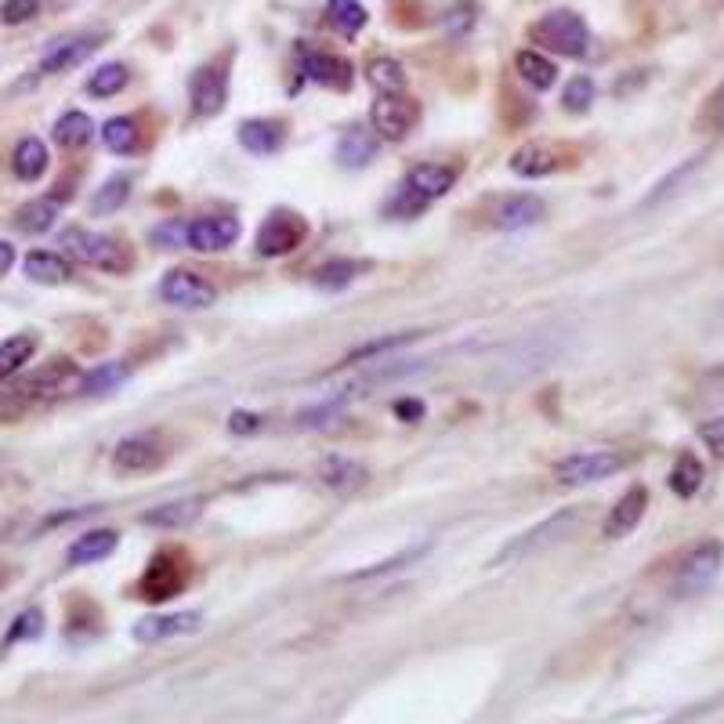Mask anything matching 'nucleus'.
I'll use <instances>...</instances> for the list:
<instances>
[{
	"mask_svg": "<svg viewBox=\"0 0 724 724\" xmlns=\"http://www.w3.org/2000/svg\"><path fill=\"white\" fill-rule=\"evenodd\" d=\"M699 439L707 442L717 457H724V417H713L707 424H699Z\"/></svg>",
	"mask_w": 724,
	"mask_h": 724,
	"instance_id": "49530a36",
	"label": "nucleus"
},
{
	"mask_svg": "<svg viewBox=\"0 0 724 724\" xmlns=\"http://www.w3.org/2000/svg\"><path fill=\"white\" fill-rule=\"evenodd\" d=\"M186 566H175V555H156L153 566L145 569L142 583H138V594H142L145 601H167V598H178L181 587H186Z\"/></svg>",
	"mask_w": 724,
	"mask_h": 724,
	"instance_id": "9d476101",
	"label": "nucleus"
},
{
	"mask_svg": "<svg viewBox=\"0 0 724 724\" xmlns=\"http://www.w3.org/2000/svg\"><path fill=\"white\" fill-rule=\"evenodd\" d=\"M428 547H414V550H403L398 558H388V561H381V566H373V569H359L355 572L352 580H370V576H377V572H388V569H398V566H406V561H414V558H420L424 555Z\"/></svg>",
	"mask_w": 724,
	"mask_h": 724,
	"instance_id": "a18cd8bd",
	"label": "nucleus"
},
{
	"mask_svg": "<svg viewBox=\"0 0 724 724\" xmlns=\"http://www.w3.org/2000/svg\"><path fill=\"white\" fill-rule=\"evenodd\" d=\"M515 66H518V77H522L525 84H533V88H539V91H547L550 84L558 80L555 62H550L547 55H539V51H518Z\"/></svg>",
	"mask_w": 724,
	"mask_h": 724,
	"instance_id": "c85d7f7f",
	"label": "nucleus"
},
{
	"mask_svg": "<svg viewBox=\"0 0 724 724\" xmlns=\"http://www.w3.org/2000/svg\"><path fill=\"white\" fill-rule=\"evenodd\" d=\"M12 265H15V246L8 240H0V276H4Z\"/></svg>",
	"mask_w": 724,
	"mask_h": 724,
	"instance_id": "3c124183",
	"label": "nucleus"
},
{
	"mask_svg": "<svg viewBox=\"0 0 724 724\" xmlns=\"http://www.w3.org/2000/svg\"><path fill=\"white\" fill-rule=\"evenodd\" d=\"M34 634H40V612L29 609V612H23L15 620L12 634H8V642H15V637H34Z\"/></svg>",
	"mask_w": 724,
	"mask_h": 724,
	"instance_id": "de8ad7c7",
	"label": "nucleus"
},
{
	"mask_svg": "<svg viewBox=\"0 0 724 724\" xmlns=\"http://www.w3.org/2000/svg\"><path fill=\"white\" fill-rule=\"evenodd\" d=\"M257 428H262V417H257V414H243V409H240V414L229 417L232 435H246V431H257Z\"/></svg>",
	"mask_w": 724,
	"mask_h": 724,
	"instance_id": "09e8293b",
	"label": "nucleus"
},
{
	"mask_svg": "<svg viewBox=\"0 0 724 724\" xmlns=\"http://www.w3.org/2000/svg\"><path fill=\"white\" fill-rule=\"evenodd\" d=\"M338 156L348 170H359L377 156V138L370 131H363V127H352V131H344V138H341Z\"/></svg>",
	"mask_w": 724,
	"mask_h": 724,
	"instance_id": "a878e982",
	"label": "nucleus"
},
{
	"mask_svg": "<svg viewBox=\"0 0 724 724\" xmlns=\"http://www.w3.org/2000/svg\"><path fill=\"white\" fill-rule=\"evenodd\" d=\"M200 511H203V500H175V504H160L153 511H145L142 522L156 529H186L196 522Z\"/></svg>",
	"mask_w": 724,
	"mask_h": 724,
	"instance_id": "5701e85b",
	"label": "nucleus"
},
{
	"mask_svg": "<svg viewBox=\"0 0 724 724\" xmlns=\"http://www.w3.org/2000/svg\"><path fill=\"white\" fill-rule=\"evenodd\" d=\"M717 319H721V322H724V308H721V316H717Z\"/></svg>",
	"mask_w": 724,
	"mask_h": 724,
	"instance_id": "864d4df0",
	"label": "nucleus"
},
{
	"mask_svg": "<svg viewBox=\"0 0 724 724\" xmlns=\"http://www.w3.org/2000/svg\"><path fill=\"white\" fill-rule=\"evenodd\" d=\"M127 66H120V62H110V66L94 69L91 80H88V91L94 94V99H113V94H120L127 88Z\"/></svg>",
	"mask_w": 724,
	"mask_h": 724,
	"instance_id": "f704fd0d",
	"label": "nucleus"
},
{
	"mask_svg": "<svg viewBox=\"0 0 724 724\" xmlns=\"http://www.w3.org/2000/svg\"><path fill=\"white\" fill-rule=\"evenodd\" d=\"M305 73H308V80L322 84V88H341L344 91L352 84V66L338 55H308Z\"/></svg>",
	"mask_w": 724,
	"mask_h": 724,
	"instance_id": "b1692460",
	"label": "nucleus"
},
{
	"mask_svg": "<svg viewBox=\"0 0 724 724\" xmlns=\"http://www.w3.org/2000/svg\"><path fill=\"white\" fill-rule=\"evenodd\" d=\"M370 479L366 468L359 460H348V457H327L319 463V482L327 485V490H338V493H352L359 490V485Z\"/></svg>",
	"mask_w": 724,
	"mask_h": 724,
	"instance_id": "6ab92c4d",
	"label": "nucleus"
},
{
	"mask_svg": "<svg viewBox=\"0 0 724 724\" xmlns=\"http://www.w3.org/2000/svg\"><path fill=\"white\" fill-rule=\"evenodd\" d=\"M702 485V463L691 457V453H681L674 471H670V490H674L681 500H688V496H696Z\"/></svg>",
	"mask_w": 724,
	"mask_h": 724,
	"instance_id": "7c9ffc66",
	"label": "nucleus"
},
{
	"mask_svg": "<svg viewBox=\"0 0 724 724\" xmlns=\"http://www.w3.org/2000/svg\"><path fill=\"white\" fill-rule=\"evenodd\" d=\"M116 544H120V536L113 533V529H91V533H84L77 544L69 547V561L73 566H91V561H102L110 558Z\"/></svg>",
	"mask_w": 724,
	"mask_h": 724,
	"instance_id": "412c9836",
	"label": "nucleus"
},
{
	"mask_svg": "<svg viewBox=\"0 0 724 724\" xmlns=\"http://www.w3.org/2000/svg\"><path fill=\"white\" fill-rule=\"evenodd\" d=\"M417 116H420V110H417L414 99H406V94H381V99L373 102L370 120H373L377 135L398 142V138H406L409 131H414Z\"/></svg>",
	"mask_w": 724,
	"mask_h": 724,
	"instance_id": "6e6552de",
	"label": "nucleus"
},
{
	"mask_svg": "<svg viewBox=\"0 0 724 724\" xmlns=\"http://www.w3.org/2000/svg\"><path fill=\"white\" fill-rule=\"evenodd\" d=\"M544 218V203L536 196H511L500 203V211H496V229H507V232H518V229H529V225H536Z\"/></svg>",
	"mask_w": 724,
	"mask_h": 724,
	"instance_id": "aec40b11",
	"label": "nucleus"
},
{
	"mask_svg": "<svg viewBox=\"0 0 724 724\" xmlns=\"http://www.w3.org/2000/svg\"><path fill=\"white\" fill-rule=\"evenodd\" d=\"M26 276L34 279V283H48V287H59L66 283L73 276L69 262L62 254H51V251H34L26 257Z\"/></svg>",
	"mask_w": 724,
	"mask_h": 724,
	"instance_id": "393cba45",
	"label": "nucleus"
},
{
	"mask_svg": "<svg viewBox=\"0 0 724 724\" xmlns=\"http://www.w3.org/2000/svg\"><path fill=\"white\" fill-rule=\"evenodd\" d=\"M160 297L175 308H196L200 312V308H211L214 301H218V290H214L203 276L186 272V268H175V272H167L164 283H160Z\"/></svg>",
	"mask_w": 724,
	"mask_h": 724,
	"instance_id": "0eeeda50",
	"label": "nucleus"
},
{
	"mask_svg": "<svg viewBox=\"0 0 724 724\" xmlns=\"http://www.w3.org/2000/svg\"><path fill=\"white\" fill-rule=\"evenodd\" d=\"M623 468H626V457H623V453H615V449L572 453V457L555 463V482L569 485V490H576V485H590V482L612 479V474L623 471Z\"/></svg>",
	"mask_w": 724,
	"mask_h": 724,
	"instance_id": "20e7f679",
	"label": "nucleus"
},
{
	"mask_svg": "<svg viewBox=\"0 0 724 724\" xmlns=\"http://www.w3.org/2000/svg\"><path fill=\"white\" fill-rule=\"evenodd\" d=\"M160 460H164V446H160L153 435H127L116 442V449H113V468L124 474L153 471Z\"/></svg>",
	"mask_w": 724,
	"mask_h": 724,
	"instance_id": "9b49d317",
	"label": "nucleus"
},
{
	"mask_svg": "<svg viewBox=\"0 0 724 724\" xmlns=\"http://www.w3.org/2000/svg\"><path fill=\"white\" fill-rule=\"evenodd\" d=\"M127 192H131V181H127L124 175L110 178V181H105V186H102L99 192H94L91 211H94V214H113L116 207H124Z\"/></svg>",
	"mask_w": 724,
	"mask_h": 724,
	"instance_id": "4c0bfd02",
	"label": "nucleus"
},
{
	"mask_svg": "<svg viewBox=\"0 0 724 724\" xmlns=\"http://www.w3.org/2000/svg\"><path fill=\"white\" fill-rule=\"evenodd\" d=\"M240 145L251 149L254 156H272L283 145V127L276 120H246L240 124Z\"/></svg>",
	"mask_w": 724,
	"mask_h": 724,
	"instance_id": "4be33fe9",
	"label": "nucleus"
},
{
	"mask_svg": "<svg viewBox=\"0 0 724 724\" xmlns=\"http://www.w3.org/2000/svg\"><path fill=\"white\" fill-rule=\"evenodd\" d=\"M308 236V225L301 214L294 211H272L268 218L262 221V229H257V254L262 257H283V254H294L301 243H305Z\"/></svg>",
	"mask_w": 724,
	"mask_h": 724,
	"instance_id": "423d86ee",
	"label": "nucleus"
},
{
	"mask_svg": "<svg viewBox=\"0 0 724 724\" xmlns=\"http://www.w3.org/2000/svg\"><path fill=\"white\" fill-rule=\"evenodd\" d=\"M561 102H566L569 113H587L590 102H594V80L590 77H572L566 94H561Z\"/></svg>",
	"mask_w": 724,
	"mask_h": 724,
	"instance_id": "79ce46f5",
	"label": "nucleus"
},
{
	"mask_svg": "<svg viewBox=\"0 0 724 724\" xmlns=\"http://www.w3.org/2000/svg\"><path fill=\"white\" fill-rule=\"evenodd\" d=\"M453 181H457V170L446 167V164H417V167L406 175L403 189H406V192H414L417 200L431 203V200H442V196H446V192L453 189Z\"/></svg>",
	"mask_w": 724,
	"mask_h": 724,
	"instance_id": "ddd939ff",
	"label": "nucleus"
},
{
	"mask_svg": "<svg viewBox=\"0 0 724 724\" xmlns=\"http://www.w3.org/2000/svg\"><path fill=\"white\" fill-rule=\"evenodd\" d=\"M359 272H363L359 262H330L316 272V287L319 290H344Z\"/></svg>",
	"mask_w": 724,
	"mask_h": 724,
	"instance_id": "58836bf2",
	"label": "nucleus"
},
{
	"mask_svg": "<svg viewBox=\"0 0 724 724\" xmlns=\"http://www.w3.org/2000/svg\"><path fill=\"white\" fill-rule=\"evenodd\" d=\"M12 167H15V175L23 181L45 178V170H48V145L40 142V138H23V142L15 145Z\"/></svg>",
	"mask_w": 724,
	"mask_h": 724,
	"instance_id": "bb28decb",
	"label": "nucleus"
},
{
	"mask_svg": "<svg viewBox=\"0 0 724 724\" xmlns=\"http://www.w3.org/2000/svg\"><path fill=\"white\" fill-rule=\"evenodd\" d=\"M240 240V221L229 218V214H211V218H196L186 225V246L200 254H218L229 251V246Z\"/></svg>",
	"mask_w": 724,
	"mask_h": 724,
	"instance_id": "1a4fd4ad",
	"label": "nucleus"
},
{
	"mask_svg": "<svg viewBox=\"0 0 724 724\" xmlns=\"http://www.w3.org/2000/svg\"><path fill=\"white\" fill-rule=\"evenodd\" d=\"M330 23L341 29V34L355 37L366 26V8L359 0H330Z\"/></svg>",
	"mask_w": 724,
	"mask_h": 724,
	"instance_id": "e433bc0d",
	"label": "nucleus"
},
{
	"mask_svg": "<svg viewBox=\"0 0 724 724\" xmlns=\"http://www.w3.org/2000/svg\"><path fill=\"white\" fill-rule=\"evenodd\" d=\"M94 48H99V37H69V40H59V45L51 48L45 59H40L37 73H40V77H55V73H66V69H73V66H80V62L88 59Z\"/></svg>",
	"mask_w": 724,
	"mask_h": 724,
	"instance_id": "2eb2a0df",
	"label": "nucleus"
},
{
	"mask_svg": "<svg viewBox=\"0 0 724 724\" xmlns=\"http://www.w3.org/2000/svg\"><path fill=\"white\" fill-rule=\"evenodd\" d=\"M366 80L381 94H403L406 88V73L395 59H373L370 66H366Z\"/></svg>",
	"mask_w": 724,
	"mask_h": 724,
	"instance_id": "2f4dec72",
	"label": "nucleus"
},
{
	"mask_svg": "<svg viewBox=\"0 0 724 724\" xmlns=\"http://www.w3.org/2000/svg\"><path fill=\"white\" fill-rule=\"evenodd\" d=\"M724 569V547L717 539H702L681 558L677 576H674V590L677 594H702L707 587H713V580L721 576Z\"/></svg>",
	"mask_w": 724,
	"mask_h": 724,
	"instance_id": "39448f33",
	"label": "nucleus"
},
{
	"mask_svg": "<svg viewBox=\"0 0 724 724\" xmlns=\"http://www.w3.org/2000/svg\"><path fill=\"white\" fill-rule=\"evenodd\" d=\"M77 384H80V370H77V366H73L69 359H55V363H48L37 377H29V381L23 384V392H26V395L48 398V395L73 392Z\"/></svg>",
	"mask_w": 724,
	"mask_h": 724,
	"instance_id": "dca6fc26",
	"label": "nucleus"
},
{
	"mask_svg": "<svg viewBox=\"0 0 724 724\" xmlns=\"http://www.w3.org/2000/svg\"><path fill=\"white\" fill-rule=\"evenodd\" d=\"M645 507H648L645 485H631V490H626L620 500H615L609 518H605V536H609V539H623L626 533H634L637 522L645 518Z\"/></svg>",
	"mask_w": 724,
	"mask_h": 724,
	"instance_id": "f8f14e48",
	"label": "nucleus"
},
{
	"mask_svg": "<svg viewBox=\"0 0 724 724\" xmlns=\"http://www.w3.org/2000/svg\"><path fill=\"white\" fill-rule=\"evenodd\" d=\"M34 352H37L34 333H15V338L0 341V381H8V377L23 370V366L34 359Z\"/></svg>",
	"mask_w": 724,
	"mask_h": 724,
	"instance_id": "cd10ccee",
	"label": "nucleus"
},
{
	"mask_svg": "<svg viewBox=\"0 0 724 724\" xmlns=\"http://www.w3.org/2000/svg\"><path fill=\"white\" fill-rule=\"evenodd\" d=\"M34 15H40V0H0V23L4 26L29 23Z\"/></svg>",
	"mask_w": 724,
	"mask_h": 724,
	"instance_id": "37998d69",
	"label": "nucleus"
},
{
	"mask_svg": "<svg viewBox=\"0 0 724 724\" xmlns=\"http://www.w3.org/2000/svg\"><path fill=\"white\" fill-rule=\"evenodd\" d=\"M62 246H66L77 262L91 265V268H102V272H127V265H131V254H127L120 246V240H113V236L69 229L66 236H62Z\"/></svg>",
	"mask_w": 724,
	"mask_h": 724,
	"instance_id": "7ed1b4c3",
	"label": "nucleus"
},
{
	"mask_svg": "<svg viewBox=\"0 0 724 724\" xmlns=\"http://www.w3.org/2000/svg\"><path fill=\"white\" fill-rule=\"evenodd\" d=\"M699 167H702V156H691V160H688V164H681V167L674 170V175H670V178H663V181H659V186H656V192H652V196H648V200H645V207H656V203H663V200H670V196H674V192H677V186H685V181H688L691 175H696V170H699Z\"/></svg>",
	"mask_w": 724,
	"mask_h": 724,
	"instance_id": "ea45409f",
	"label": "nucleus"
},
{
	"mask_svg": "<svg viewBox=\"0 0 724 724\" xmlns=\"http://www.w3.org/2000/svg\"><path fill=\"white\" fill-rule=\"evenodd\" d=\"M200 626V615H192V612H175V615H145V620H138L135 623V637L138 642H145V645H153V642H164V637H175V634H189V631H196Z\"/></svg>",
	"mask_w": 724,
	"mask_h": 724,
	"instance_id": "f3484780",
	"label": "nucleus"
},
{
	"mask_svg": "<svg viewBox=\"0 0 724 724\" xmlns=\"http://www.w3.org/2000/svg\"><path fill=\"white\" fill-rule=\"evenodd\" d=\"M124 377H127L124 363H105V366H94L91 373H84L77 388H80V395H102V392H113Z\"/></svg>",
	"mask_w": 724,
	"mask_h": 724,
	"instance_id": "72a5a7b5",
	"label": "nucleus"
},
{
	"mask_svg": "<svg viewBox=\"0 0 724 724\" xmlns=\"http://www.w3.org/2000/svg\"><path fill=\"white\" fill-rule=\"evenodd\" d=\"M91 135H94V124H91V116L88 113H66V116H59V124H55V142L62 145V149H84L91 142Z\"/></svg>",
	"mask_w": 724,
	"mask_h": 724,
	"instance_id": "c756f323",
	"label": "nucleus"
},
{
	"mask_svg": "<svg viewBox=\"0 0 724 724\" xmlns=\"http://www.w3.org/2000/svg\"><path fill=\"white\" fill-rule=\"evenodd\" d=\"M395 417H403V420H420V417H424V403H414V398H403V403H395Z\"/></svg>",
	"mask_w": 724,
	"mask_h": 724,
	"instance_id": "8fccbe9b",
	"label": "nucleus"
},
{
	"mask_svg": "<svg viewBox=\"0 0 724 724\" xmlns=\"http://www.w3.org/2000/svg\"><path fill=\"white\" fill-rule=\"evenodd\" d=\"M102 142H105V149H113V153H135V145H138L135 120H127V116H113V120H105Z\"/></svg>",
	"mask_w": 724,
	"mask_h": 724,
	"instance_id": "c9c22d12",
	"label": "nucleus"
},
{
	"mask_svg": "<svg viewBox=\"0 0 724 724\" xmlns=\"http://www.w3.org/2000/svg\"><path fill=\"white\" fill-rule=\"evenodd\" d=\"M558 167H561V156L550 145H539V142L522 145L511 156V170L518 178H547V175H555Z\"/></svg>",
	"mask_w": 724,
	"mask_h": 724,
	"instance_id": "a211bd4d",
	"label": "nucleus"
},
{
	"mask_svg": "<svg viewBox=\"0 0 724 724\" xmlns=\"http://www.w3.org/2000/svg\"><path fill=\"white\" fill-rule=\"evenodd\" d=\"M576 525H580V507H566V511L550 515L547 522H539V525H533V529H525L522 536H515L511 544H507L500 555L490 561V566H507V561L515 566V561L533 558V555H539V550L561 544V539H566Z\"/></svg>",
	"mask_w": 724,
	"mask_h": 724,
	"instance_id": "f257e3e1",
	"label": "nucleus"
},
{
	"mask_svg": "<svg viewBox=\"0 0 724 724\" xmlns=\"http://www.w3.org/2000/svg\"><path fill=\"white\" fill-rule=\"evenodd\" d=\"M529 34H533L539 48L558 51V55H572V59H580L590 45L587 23H583L576 12H547Z\"/></svg>",
	"mask_w": 724,
	"mask_h": 724,
	"instance_id": "f03ea898",
	"label": "nucleus"
},
{
	"mask_svg": "<svg viewBox=\"0 0 724 724\" xmlns=\"http://www.w3.org/2000/svg\"><path fill=\"white\" fill-rule=\"evenodd\" d=\"M713 113H717V127L724 131V88L717 91V99H713Z\"/></svg>",
	"mask_w": 724,
	"mask_h": 724,
	"instance_id": "603ef678",
	"label": "nucleus"
},
{
	"mask_svg": "<svg viewBox=\"0 0 724 724\" xmlns=\"http://www.w3.org/2000/svg\"><path fill=\"white\" fill-rule=\"evenodd\" d=\"M59 218V200H34L26 207H18L15 221L23 232H48Z\"/></svg>",
	"mask_w": 724,
	"mask_h": 724,
	"instance_id": "473e14b6",
	"label": "nucleus"
},
{
	"mask_svg": "<svg viewBox=\"0 0 724 724\" xmlns=\"http://www.w3.org/2000/svg\"><path fill=\"white\" fill-rule=\"evenodd\" d=\"M409 341H417V330H409V333H392V338H381V341H370V344H363V348H355L348 359H344L341 366H355V363H370V359H377L381 352H392V348H403V344H409Z\"/></svg>",
	"mask_w": 724,
	"mask_h": 724,
	"instance_id": "a19ab883",
	"label": "nucleus"
},
{
	"mask_svg": "<svg viewBox=\"0 0 724 724\" xmlns=\"http://www.w3.org/2000/svg\"><path fill=\"white\" fill-rule=\"evenodd\" d=\"M225 91H229V84H225V73H221V69L203 66V69L196 73V77H192V84H189L192 113H196V116H214V113H221Z\"/></svg>",
	"mask_w": 724,
	"mask_h": 724,
	"instance_id": "4468645a",
	"label": "nucleus"
},
{
	"mask_svg": "<svg viewBox=\"0 0 724 724\" xmlns=\"http://www.w3.org/2000/svg\"><path fill=\"white\" fill-rule=\"evenodd\" d=\"M338 414H341V403H327L319 409H308V414H301L297 428H322V424H330V420H338Z\"/></svg>",
	"mask_w": 724,
	"mask_h": 724,
	"instance_id": "c03bdc74",
	"label": "nucleus"
}]
</instances>
